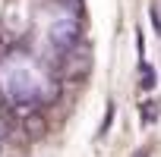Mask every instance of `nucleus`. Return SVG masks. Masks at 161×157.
Instances as JSON below:
<instances>
[{
    "instance_id": "f257e3e1",
    "label": "nucleus",
    "mask_w": 161,
    "mask_h": 157,
    "mask_svg": "<svg viewBox=\"0 0 161 157\" xmlns=\"http://www.w3.org/2000/svg\"><path fill=\"white\" fill-rule=\"evenodd\" d=\"M51 44H54V50H60V53L73 50V47L79 44V22H76V19H60V22H54V25H51Z\"/></svg>"
},
{
    "instance_id": "20e7f679",
    "label": "nucleus",
    "mask_w": 161,
    "mask_h": 157,
    "mask_svg": "<svg viewBox=\"0 0 161 157\" xmlns=\"http://www.w3.org/2000/svg\"><path fill=\"white\" fill-rule=\"evenodd\" d=\"M158 119V104L155 101H145L142 104V123H155Z\"/></svg>"
},
{
    "instance_id": "7ed1b4c3",
    "label": "nucleus",
    "mask_w": 161,
    "mask_h": 157,
    "mask_svg": "<svg viewBox=\"0 0 161 157\" xmlns=\"http://www.w3.org/2000/svg\"><path fill=\"white\" fill-rule=\"evenodd\" d=\"M139 85H142V88H152V85H155V69H152L148 63H139Z\"/></svg>"
},
{
    "instance_id": "f03ea898",
    "label": "nucleus",
    "mask_w": 161,
    "mask_h": 157,
    "mask_svg": "<svg viewBox=\"0 0 161 157\" xmlns=\"http://www.w3.org/2000/svg\"><path fill=\"white\" fill-rule=\"evenodd\" d=\"M22 126H25V135H32V138H41L44 135V119L35 110H29V116L22 119Z\"/></svg>"
},
{
    "instance_id": "39448f33",
    "label": "nucleus",
    "mask_w": 161,
    "mask_h": 157,
    "mask_svg": "<svg viewBox=\"0 0 161 157\" xmlns=\"http://www.w3.org/2000/svg\"><path fill=\"white\" fill-rule=\"evenodd\" d=\"M136 157H148V151H139V154H136Z\"/></svg>"
}]
</instances>
